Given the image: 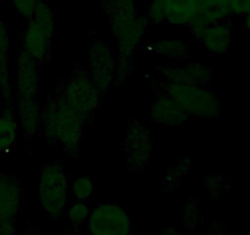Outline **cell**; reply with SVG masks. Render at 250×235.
<instances>
[{"mask_svg":"<svg viewBox=\"0 0 250 235\" xmlns=\"http://www.w3.org/2000/svg\"><path fill=\"white\" fill-rule=\"evenodd\" d=\"M187 82L199 86H207L211 80V71L209 66L198 61H190L183 65Z\"/></svg>","mask_w":250,"mask_h":235,"instance_id":"20","label":"cell"},{"mask_svg":"<svg viewBox=\"0 0 250 235\" xmlns=\"http://www.w3.org/2000/svg\"><path fill=\"white\" fill-rule=\"evenodd\" d=\"M183 219L186 225L190 229H194L199 222V205L195 200L188 201L187 205L183 208Z\"/></svg>","mask_w":250,"mask_h":235,"instance_id":"26","label":"cell"},{"mask_svg":"<svg viewBox=\"0 0 250 235\" xmlns=\"http://www.w3.org/2000/svg\"><path fill=\"white\" fill-rule=\"evenodd\" d=\"M158 75L160 78V82L173 83V82H183L186 80V73L183 65L178 64L168 63L158 68Z\"/></svg>","mask_w":250,"mask_h":235,"instance_id":"24","label":"cell"},{"mask_svg":"<svg viewBox=\"0 0 250 235\" xmlns=\"http://www.w3.org/2000/svg\"><path fill=\"white\" fill-rule=\"evenodd\" d=\"M21 235H38V234H37V233H36V230L32 229V228H29V229L24 230V232L22 233Z\"/></svg>","mask_w":250,"mask_h":235,"instance_id":"31","label":"cell"},{"mask_svg":"<svg viewBox=\"0 0 250 235\" xmlns=\"http://www.w3.org/2000/svg\"><path fill=\"white\" fill-rule=\"evenodd\" d=\"M105 15L109 19L111 37L116 42V80L124 85L132 71V58L142 49L148 34L146 15L138 9L136 0H103Z\"/></svg>","mask_w":250,"mask_h":235,"instance_id":"1","label":"cell"},{"mask_svg":"<svg viewBox=\"0 0 250 235\" xmlns=\"http://www.w3.org/2000/svg\"><path fill=\"white\" fill-rule=\"evenodd\" d=\"M87 230L89 235H132L129 213L117 203H100L90 210Z\"/></svg>","mask_w":250,"mask_h":235,"instance_id":"8","label":"cell"},{"mask_svg":"<svg viewBox=\"0 0 250 235\" xmlns=\"http://www.w3.org/2000/svg\"><path fill=\"white\" fill-rule=\"evenodd\" d=\"M148 50L167 60H185L189 56V46L182 38H161L149 44Z\"/></svg>","mask_w":250,"mask_h":235,"instance_id":"17","label":"cell"},{"mask_svg":"<svg viewBox=\"0 0 250 235\" xmlns=\"http://www.w3.org/2000/svg\"><path fill=\"white\" fill-rule=\"evenodd\" d=\"M234 31L231 22L221 21L208 27L195 41L202 44L203 49L211 55H222L231 49L233 44Z\"/></svg>","mask_w":250,"mask_h":235,"instance_id":"15","label":"cell"},{"mask_svg":"<svg viewBox=\"0 0 250 235\" xmlns=\"http://www.w3.org/2000/svg\"><path fill=\"white\" fill-rule=\"evenodd\" d=\"M205 188L214 197H219L225 188V183L220 176H211L205 183Z\"/></svg>","mask_w":250,"mask_h":235,"instance_id":"27","label":"cell"},{"mask_svg":"<svg viewBox=\"0 0 250 235\" xmlns=\"http://www.w3.org/2000/svg\"><path fill=\"white\" fill-rule=\"evenodd\" d=\"M197 12L194 0H150L146 16L150 24L188 28Z\"/></svg>","mask_w":250,"mask_h":235,"instance_id":"11","label":"cell"},{"mask_svg":"<svg viewBox=\"0 0 250 235\" xmlns=\"http://www.w3.org/2000/svg\"><path fill=\"white\" fill-rule=\"evenodd\" d=\"M190 168H192V162L189 159H182V161L178 162L175 166L170 169V170L166 173V175L164 176L163 180V188L164 190H172L173 188L178 185L181 179L185 175H187L189 173Z\"/></svg>","mask_w":250,"mask_h":235,"instance_id":"22","label":"cell"},{"mask_svg":"<svg viewBox=\"0 0 250 235\" xmlns=\"http://www.w3.org/2000/svg\"><path fill=\"white\" fill-rule=\"evenodd\" d=\"M87 125L88 122L55 93L42 104L39 132L48 141L62 147L72 158H77Z\"/></svg>","mask_w":250,"mask_h":235,"instance_id":"2","label":"cell"},{"mask_svg":"<svg viewBox=\"0 0 250 235\" xmlns=\"http://www.w3.org/2000/svg\"><path fill=\"white\" fill-rule=\"evenodd\" d=\"M70 174L62 162L48 161L42 164L38 176L39 205L49 218L58 219L65 214L70 203Z\"/></svg>","mask_w":250,"mask_h":235,"instance_id":"3","label":"cell"},{"mask_svg":"<svg viewBox=\"0 0 250 235\" xmlns=\"http://www.w3.org/2000/svg\"><path fill=\"white\" fill-rule=\"evenodd\" d=\"M231 15L244 16L250 10V0H229Z\"/></svg>","mask_w":250,"mask_h":235,"instance_id":"28","label":"cell"},{"mask_svg":"<svg viewBox=\"0 0 250 235\" xmlns=\"http://www.w3.org/2000/svg\"><path fill=\"white\" fill-rule=\"evenodd\" d=\"M244 27H246L247 31L250 33V10L244 15Z\"/></svg>","mask_w":250,"mask_h":235,"instance_id":"29","label":"cell"},{"mask_svg":"<svg viewBox=\"0 0 250 235\" xmlns=\"http://www.w3.org/2000/svg\"><path fill=\"white\" fill-rule=\"evenodd\" d=\"M19 131L14 107L2 105L0 110V153H7L14 148Z\"/></svg>","mask_w":250,"mask_h":235,"instance_id":"18","label":"cell"},{"mask_svg":"<svg viewBox=\"0 0 250 235\" xmlns=\"http://www.w3.org/2000/svg\"><path fill=\"white\" fill-rule=\"evenodd\" d=\"M14 102L39 99L42 86V64L22 50L14 59Z\"/></svg>","mask_w":250,"mask_h":235,"instance_id":"10","label":"cell"},{"mask_svg":"<svg viewBox=\"0 0 250 235\" xmlns=\"http://www.w3.org/2000/svg\"><path fill=\"white\" fill-rule=\"evenodd\" d=\"M175 98L188 117L214 118L221 113V103L214 91L207 86L187 82H159V92Z\"/></svg>","mask_w":250,"mask_h":235,"instance_id":"5","label":"cell"},{"mask_svg":"<svg viewBox=\"0 0 250 235\" xmlns=\"http://www.w3.org/2000/svg\"><path fill=\"white\" fill-rule=\"evenodd\" d=\"M23 190L10 174H0V219L16 223L22 207Z\"/></svg>","mask_w":250,"mask_h":235,"instance_id":"13","label":"cell"},{"mask_svg":"<svg viewBox=\"0 0 250 235\" xmlns=\"http://www.w3.org/2000/svg\"><path fill=\"white\" fill-rule=\"evenodd\" d=\"M68 107L89 124L99 110L104 94L98 90L84 66L76 69L55 91Z\"/></svg>","mask_w":250,"mask_h":235,"instance_id":"4","label":"cell"},{"mask_svg":"<svg viewBox=\"0 0 250 235\" xmlns=\"http://www.w3.org/2000/svg\"><path fill=\"white\" fill-rule=\"evenodd\" d=\"M90 207L87 202L75 200L73 202L68 203L65 211V217L73 228H80L87 223L89 217Z\"/></svg>","mask_w":250,"mask_h":235,"instance_id":"21","label":"cell"},{"mask_svg":"<svg viewBox=\"0 0 250 235\" xmlns=\"http://www.w3.org/2000/svg\"><path fill=\"white\" fill-rule=\"evenodd\" d=\"M67 235H76V234H67Z\"/></svg>","mask_w":250,"mask_h":235,"instance_id":"32","label":"cell"},{"mask_svg":"<svg viewBox=\"0 0 250 235\" xmlns=\"http://www.w3.org/2000/svg\"><path fill=\"white\" fill-rule=\"evenodd\" d=\"M0 98L2 105L14 107V82L11 75V39L9 26L0 14Z\"/></svg>","mask_w":250,"mask_h":235,"instance_id":"12","label":"cell"},{"mask_svg":"<svg viewBox=\"0 0 250 235\" xmlns=\"http://www.w3.org/2000/svg\"><path fill=\"white\" fill-rule=\"evenodd\" d=\"M160 235H180V233L176 229H172V228H167V229L164 230Z\"/></svg>","mask_w":250,"mask_h":235,"instance_id":"30","label":"cell"},{"mask_svg":"<svg viewBox=\"0 0 250 235\" xmlns=\"http://www.w3.org/2000/svg\"><path fill=\"white\" fill-rule=\"evenodd\" d=\"M194 1L197 4L198 11L209 10L219 19V21H227L231 17L229 0H194Z\"/></svg>","mask_w":250,"mask_h":235,"instance_id":"23","label":"cell"},{"mask_svg":"<svg viewBox=\"0 0 250 235\" xmlns=\"http://www.w3.org/2000/svg\"><path fill=\"white\" fill-rule=\"evenodd\" d=\"M41 0H10L12 9L20 17L28 21L33 16Z\"/></svg>","mask_w":250,"mask_h":235,"instance_id":"25","label":"cell"},{"mask_svg":"<svg viewBox=\"0 0 250 235\" xmlns=\"http://www.w3.org/2000/svg\"><path fill=\"white\" fill-rule=\"evenodd\" d=\"M54 36L55 14L48 2L41 0L33 16L27 21L20 48L43 64L51 50Z\"/></svg>","mask_w":250,"mask_h":235,"instance_id":"6","label":"cell"},{"mask_svg":"<svg viewBox=\"0 0 250 235\" xmlns=\"http://www.w3.org/2000/svg\"><path fill=\"white\" fill-rule=\"evenodd\" d=\"M85 70L105 97L116 80V56L109 42L104 39L92 42Z\"/></svg>","mask_w":250,"mask_h":235,"instance_id":"7","label":"cell"},{"mask_svg":"<svg viewBox=\"0 0 250 235\" xmlns=\"http://www.w3.org/2000/svg\"><path fill=\"white\" fill-rule=\"evenodd\" d=\"M42 104L39 99L15 100L14 110L20 131L24 137L32 139L39 132Z\"/></svg>","mask_w":250,"mask_h":235,"instance_id":"16","label":"cell"},{"mask_svg":"<svg viewBox=\"0 0 250 235\" xmlns=\"http://www.w3.org/2000/svg\"><path fill=\"white\" fill-rule=\"evenodd\" d=\"M149 118L155 124L176 126L187 121L189 117L175 98L165 93H158L149 105Z\"/></svg>","mask_w":250,"mask_h":235,"instance_id":"14","label":"cell"},{"mask_svg":"<svg viewBox=\"0 0 250 235\" xmlns=\"http://www.w3.org/2000/svg\"><path fill=\"white\" fill-rule=\"evenodd\" d=\"M122 147L127 165L134 171L146 168L155 152V142L150 131L138 120H131L127 124Z\"/></svg>","mask_w":250,"mask_h":235,"instance_id":"9","label":"cell"},{"mask_svg":"<svg viewBox=\"0 0 250 235\" xmlns=\"http://www.w3.org/2000/svg\"><path fill=\"white\" fill-rule=\"evenodd\" d=\"M94 180L92 176L81 174L76 178L71 179L70 193L73 200L88 202L94 193Z\"/></svg>","mask_w":250,"mask_h":235,"instance_id":"19","label":"cell"}]
</instances>
